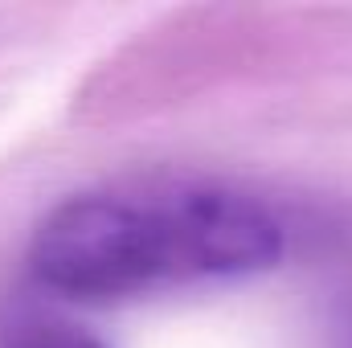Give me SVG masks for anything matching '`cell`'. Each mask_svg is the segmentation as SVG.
Listing matches in <instances>:
<instances>
[{"label": "cell", "instance_id": "obj_1", "mask_svg": "<svg viewBox=\"0 0 352 348\" xmlns=\"http://www.w3.org/2000/svg\"><path fill=\"white\" fill-rule=\"evenodd\" d=\"M283 226L221 184H144L62 201L33 234L37 283L70 299H123L274 266Z\"/></svg>", "mask_w": 352, "mask_h": 348}, {"label": "cell", "instance_id": "obj_2", "mask_svg": "<svg viewBox=\"0 0 352 348\" xmlns=\"http://www.w3.org/2000/svg\"><path fill=\"white\" fill-rule=\"evenodd\" d=\"M12 348H102L90 332L70 328V324H50V328H33L25 332Z\"/></svg>", "mask_w": 352, "mask_h": 348}]
</instances>
